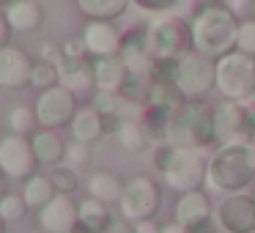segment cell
Segmentation results:
<instances>
[{"mask_svg": "<svg viewBox=\"0 0 255 233\" xmlns=\"http://www.w3.org/2000/svg\"><path fill=\"white\" fill-rule=\"evenodd\" d=\"M255 178V156L244 140L220 143L206 162V184L203 187L214 195L242 192Z\"/></svg>", "mask_w": 255, "mask_h": 233, "instance_id": "1", "label": "cell"}, {"mask_svg": "<svg viewBox=\"0 0 255 233\" xmlns=\"http://www.w3.org/2000/svg\"><path fill=\"white\" fill-rule=\"evenodd\" d=\"M239 22L242 19L225 6V3H211V6L200 8L195 19L189 22V33H192V50L203 52L209 58H222L225 52L236 50L239 39Z\"/></svg>", "mask_w": 255, "mask_h": 233, "instance_id": "2", "label": "cell"}, {"mask_svg": "<svg viewBox=\"0 0 255 233\" xmlns=\"http://www.w3.org/2000/svg\"><path fill=\"white\" fill-rule=\"evenodd\" d=\"M176 148H209L214 143V121L211 107L200 102H184V107L170 118L165 137Z\"/></svg>", "mask_w": 255, "mask_h": 233, "instance_id": "3", "label": "cell"}, {"mask_svg": "<svg viewBox=\"0 0 255 233\" xmlns=\"http://www.w3.org/2000/svg\"><path fill=\"white\" fill-rule=\"evenodd\" d=\"M214 91L222 99L244 102L255 94V58L242 50H231L214 61Z\"/></svg>", "mask_w": 255, "mask_h": 233, "instance_id": "4", "label": "cell"}, {"mask_svg": "<svg viewBox=\"0 0 255 233\" xmlns=\"http://www.w3.org/2000/svg\"><path fill=\"white\" fill-rule=\"evenodd\" d=\"M214 58L198 50H187L184 55L176 58L173 83L187 102H200L214 91Z\"/></svg>", "mask_w": 255, "mask_h": 233, "instance_id": "5", "label": "cell"}, {"mask_svg": "<svg viewBox=\"0 0 255 233\" xmlns=\"http://www.w3.org/2000/svg\"><path fill=\"white\" fill-rule=\"evenodd\" d=\"M192 47L189 25L178 17H159L145 28V50L151 61H176Z\"/></svg>", "mask_w": 255, "mask_h": 233, "instance_id": "6", "label": "cell"}, {"mask_svg": "<svg viewBox=\"0 0 255 233\" xmlns=\"http://www.w3.org/2000/svg\"><path fill=\"white\" fill-rule=\"evenodd\" d=\"M206 162H209V156H206L203 148H176L173 145V151L167 156L165 167L159 170V176L178 195L189 192V189H203Z\"/></svg>", "mask_w": 255, "mask_h": 233, "instance_id": "7", "label": "cell"}, {"mask_svg": "<svg viewBox=\"0 0 255 233\" xmlns=\"http://www.w3.org/2000/svg\"><path fill=\"white\" fill-rule=\"evenodd\" d=\"M162 206V189L151 176H132L129 181H124L121 198H118V211L124 220L143 222V220H154L159 214Z\"/></svg>", "mask_w": 255, "mask_h": 233, "instance_id": "8", "label": "cell"}, {"mask_svg": "<svg viewBox=\"0 0 255 233\" xmlns=\"http://www.w3.org/2000/svg\"><path fill=\"white\" fill-rule=\"evenodd\" d=\"M217 228L225 233H255V195L250 192H228L220 195L214 206Z\"/></svg>", "mask_w": 255, "mask_h": 233, "instance_id": "9", "label": "cell"}, {"mask_svg": "<svg viewBox=\"0 0 255 233\" xmlns=\"http://www.w3.org/2000/svg\"><path fill=\"white\" fill-rule=\"evenodd\" d=\"M77 94L69 91L63 83L52 85V88L41 91L36 99V121L41 129H63L69 126L72 116L77 113Z\"/></svg>", "mask_w": 255, "mask_h": 233, "instance_id": "10", "label": "cell"}, {"mask_svg": "<svg viewBox=\"0 0 255 233\" xmlns=\"http://www.w3.org/2000/svg\"><path fill=\"white\" fill-rule=\"evenodd\" d=\"M0 167H3L8 181H25V178L33 176L39 162H36L30 137L14 132L0 137Z\"/></svg>", "mask_w": 255, "mask_h": 233, "instance_id": "11", "label": "cell"}, {"mask_svg": "<svg viewBox=\"0 0 255 233\" xmlns=\"http://www.w3.org/2000/svg\"><path fill=\"white\" fill-rule=\"evenodd\" d=\"M211 121H214V143H231V140H244L253 126V113L244 107V102L222 99L220 105L211 107Z\"/></svg>", "mask_w": 255, "mask_h": 233, "instance_id": "12", "label": "cell"}, {"mask_svg": "<svg viewBox=\"0 0 255 233\" xmlns=\"http://www.w3.org/2000/svg\"><path fill=\"white\" fill-rule=\"evenodd\" d=\"M39 220V231L44 233H72L80 228L77 222V200L72 195H61L58 192L44 209L36 211Z\"/></svg>", "mask_w": 255, "mask_h": 233, "instance_id": "13", "label": "cell"}, {"mask_svg": "<svg viewBox=\"0 0 255 233\" xmlns=\"http://www.w3.org/2000/svg\"><path fill=\"white\" fill-rule=\"evenodd\" d=\"M30 72L33 61L25 50L14 44L0 47V88L6 91H22L30 85Z\"/></svg>", "mask_w": 255, "mask_h": 233, "instance_id": "14", "label": "cell"}, {"mask_svg": "<svg viewBox=\"0 0 255 233\" xmlns=\"http://www.w3.org/2000/svg\"><path fill=\"white\" fill-rule=\"evenodd\" d=\"M83 44L91 58L99 55H118L124 47V33L110 19H91L83 30Z\"/></svg>", "mask_w": 255, "mask_h": 233, "instance_id": "15", "label": "cell"}, {"mask_svg": "<svg viewBox=\"0 0 255 233\" xmlns=\"http://www.w3.org/2000/svg\"><path fill=\"white\" fill-rule=\"evenodd\" d=\"M58 74H61V83L66 85L74 94H94L96 80H94V61H88V55L80 58H69L61 52V61L55 63Z\"/></svg>", "mask_w": 255, "mask_h": 233, "instance_id": "16", "label": "cell"}, {"mask_svg": "<svg viewBox=\"0 0 255 233\" xmlns=\"http://www.w3.org/2000/svg\"><path fill=\"white\" fill-rule=\"evenodd\" d=\"M214 217V206H211L206 189H189V192H181L176 200V209H173V220H178L181 225L192 228L198 222Z\"/></svg>", "mask_w": 255, "mask_h": 233, "instance_id": "17", "label": "cell"}, {"mask_svg": "<svg viewBox=\"0 0 255 233\" xmlns=\"http://www.w3.org/2000/svg\"><path fill=\"white\" fill-rule=\"evenodd\" d=\"M69 132H72V140L94 145L96 140L105 137V118L94 105H80L69 121Z\"/></svg>", "mask_w": 255, "mask_h": 233, "instance_id": "18", "label": "cell"}, {"mask_svg": "<svg viewBox=\"0 0 255 233\" xmlns=\"http://www.w3.org/2000/svg\"><path fill=\"white\" fill-rule=\"evenodd\" d=\"M3 17L14 33H33L44 22V11L36 0H11V3H6Z\"/></svg>", "mask_w": 255, "mask_h": 233, "instance_id": "19", "label": "cell"}, {"mask_svg": "<svg viewBox=\"0 0 255 233\" xmlns=\"http://www.w3.org/2000/svg\"><path fill=\"white\" fill-rule=\"evenodd\" d=\"M30 145H33V154L39 165L55 167L66 159V143L61 140L58 129H39V132L30 134Z\"/></svg>", "mask_w": 255, "mask_h": 233, "instance_id": "20", "label": "cell"}, {"mask_svg": "<svg viewBox=\"0 0 255 233\" xmlns=\"http://www.w3.org/2000/svg\"><path fill=\"white\" fill-rule=\"evenodd\" d=\"M94 61V80H96V88H105V91H121L124 80L129 74L127 61L118 55H99V58H91Z\"/></svg>", "mask_w": 255, "mask_h": 233, "instance_id": "21", "label": "cell"}, {"mask_svg": "<svg viewBox=\"0 0 255 233\" xmlns=\"http://www.w3.org/2000/svg\"><path fill=\"white\" fill-rule=\"evenodd\" d=\"M113 211L110 203L99 198H85L77 203V222H80V231H88V233H105L107 228L113 225Z\"/></svg>", "mask_w": 255, "mask_h": 233, "instance_id": "22", "label": "cell"}, {"mask_svg": "<svg viewBox=\"0 0 255 233\" xmlns=\"http://www.w3.org/2000/svg\"><path fill=\"white\" fill-rule=\"evenodd\" d=\"M184 96L181 91L176 88V83H170V80H151V88H148V96H145V105L151 107H162V110L173 113L176 116L178 110L184 107Z\"/></svg>", "mask_w": 255, "mask_h": 233, "instance_id": "23", "label": "cell"}, {"mask_svg": "<svg viewBox=\"0 0 255 233\" xmlns=\"http://www.w3.org/2000/svg\"><path fill=\"white\" fill-rule=\"evenodd\" d=\"M55 195H58V189H55V184H52L50 176H39V173H33L30 178L22 181V198H25V203H28L30 211L44 209Z\"/></svg>", "mask_w": 255, "mask_h": 233, "instance_id": "24", "label": "cell"}, {"mask_svg": "<svg viewBox=\"0 0 255 233\" xmlns=\"http://www.w3.org/2000/svg\"><path fill=\"white\" fill-rule=\"evenodd\" d=\"M116 140H118V145H121L124 151L140 154V151H145L151 134H148V129H145L143 118H124L121 126H118V132H116Z\"/></svg>", "mask_w": 255, "mask_h": 233, "instance_id": "25", "label": "cell"}, {"mask_svg": "<svg viewBox=\"0 0 255 233\" xmlns=\"http://www.w3.org/2000/svg\"><path fill=\"white\" fill-rule=\"evenodd\" d=\"M85 187H88L91 198H99V200H105V203H118L121 189H124V181L116 176V173H110V170H96V173L88 176Z\"/></svg>", "mask_w": 255, "mask_h": 233, "instance_id": "26", "label": "cell"}, {"mask_svg": "<svg viewBox=\"0 0 255 233\" xmlns=\"http://www.w3.org/2000/svg\"><path fill=\"white\" fill-rule=\"evenodd\" d=\"M151 80H154V77H151V72H129L118 94H121V99L127 102V105L140 107V105H145V96H148Z\"/></svg>", "mask_w": 255, "mask_h": 233, "instance_id": "27", "label": "cell"}, {"mask_svg": "<svg viewBox=\"0 0 255 233\" xmlns=\"http://www.w3.org/2000/svg\"><path fill=\"white\" fill-rule=\"evenodd\" d=\"M132 0H77L80 11L88 19H116L129 8Z\"/></svg>", "mask_w": 255, "mask_h": 233, "instance_id": "28", "label": "cell"}, {"mask_svg": "<svg viewBox=\"0 0 255 233\" xmlns=\"http://www.w3.org/2000/svg\"><path fill=\"white\" fill-rule=\"evenodd\" d=\"M6 123H8V132L25 134V137H30V134L36 132V126H39L36 110L30 105H14L11 110H8V116H6Z\"/></svg>", "mask_w": 255, "mask_h": 233, "instance_id": "29", "label": "cell"}, {"mask_svg": "<svg viewBox=\"0 0 255 233\" xmlns=\"http://www.w3.org/2000/svg\"><path fill=\"white\" fill-rule=\"evenodd\" d=\"M50 178L61 195H74L80 189V167L69 165V162H61V165L52 167Z\"/></svg>", "mask_w": 255, "mask_h": 233, "instance_id": "30", "label": "cell"}, {"mask_svg": "<svg viewBox=\"0 0 255 233\" xmlns=\"http://www.w3.org/2000/svg\"><path fill=\"white\" fill-rule=\"evenodd\" d=\"M91 105L102 113V116H124V107L127 102L121 99L118 91H105V88H96L91 94Z\"/></svg>", "mask_w": 255, "mask_h": 233, "instance_id": "31", "label": "cell"}, {"mask_svg": "<svg viewBox=\"0 0 255 233\" xmlns=\"http://www.w3.org/2000/svg\"><path fill=\"white\" fill-rule=\"evenodd\" d=\"M28 203H25L22 192H6L3 198H0V217L6 222H19L25 220V214H28Z\"/></svg>", "mask_w": 255, "mask_h": 233, "instance_id": "32", "label": "cell"}, {"mask_svg": "<svg viewBox=\"0 0 255 233\" xmlns=\"http://www.w3.org/2000/svg\"><path fill=\"white\" fill-rule=\"evenodd\" d=\"M58 83H61V74H58V66L52 61H44V58H41L39 63H33V72H30V85H33V88L47 91Z\"/></svg>", "mask_w": 255, "mask_h": 233, "instance_id": "33", "label": "cell"}, {"mask_svg": "<svg viewBox=\"0 0 255 233\" xmlns=\"http://www.w3.org/2000/svg\"><path fill=\"white\" fill-rule=\"evenodd\" d=\"M236 50H242V52H247V55L255 58V17L253 19H242V22H239Z\"/></svg>", "mask_w": 255, "mask_h": 233, "instance_id": "34", "label": "cell"}, {"mask_svg": "<svg viewBox=\"0 0 255 233\" xmlns=\"http://www.w3.org/2000/svg\"><path fill=\"white\" fill-rule=\"evenodd\" d=\"M88 159H91V145L88 143L72 140V143L66 145V159L63 162H69V165H74V167H83V165H88Z\"/></svg>", "mask_w": 255, "mask_h": 233, "instance_id": "35", "label": "cell"}, {"mask_svg": "<svg viewBox=\"0 0 255 233\" xmlns=\"http://www.w3.org/2000/svg\"><path fill=\"white\" fill-rule=\"evenodd\" d=\"M137 6L148 8V11H167V8H173L178 3V0H134Z\"/></svg>", "mask_w": 255, "mask_h": 233, "instance_id": "36", "label": "cell"}, {"mask_svg": "<svg viewBox=\"0 0 255 233\" xmlns=\"http://www.w3.org/2000/svg\"><path fill=\"white\" fill-rule=\"evenodd\" d=\"M105 233H134V225H132L129 220H124V217H121V220H113V225L107 228Z\"/></svg>", "mask_w": 255, "mask_h": 233, "instance_id": "37", "label": "cell"}, {"mask_svg": "<svg viewBox=\"0 0 255 233\" xmlns=\"http://www.w3.org/2000/svg\"><path fill=\"white\" fill-rule=\"evenodd\" d=\"M189 233H217V220L209 217V220H203V222H198V225L189 228Z\"/></svg>", "mask_w": 255, "mask_h": 233, "instance_id": "38", "label": "cell"}, {"mask_svg": "<svg viewBox=\"0 0 255 233\" xmlns=\"http://www.w3.org/2000/svg\"><path fill=\"white\" fill-rule=\"evenodd\" d=\"M225 6H228V8H231V11H233V14H236V17H242V14H244V11H247V8H250V6H253V0H228Z\"/></svg>", "mask_w": 255, "mask_h": 233, "instance_id": "39", "label": "cell"}, {"mask_svg": "<svg viewBox=\"0 0 255 233\" xmlns=\"http://www.w3.org/2000/svg\"><path fill=\"white\" fill-rule=\"evenodd\" d=\"M162 225H156L154 220H143V222H134V233H159Z\"/></svg>", "mask_w": 255, "mask_h": 233, "instance_id": "40", "label": "cell"}, {"mask_svg": "<svg viewBox=\"0 0 255 233\" xmlns=\"http://www.w3.org/2000/svg\"><path fill=\"white\" fill-rule=\"evenodd\" d=\"M159 233H189V228L181 225L178 220H173V222H167V225H162Z\"/></svg>", "mask_w": 255, "mask_h": 233, "instance_id": "41", "label": "cell"}, {"mask_svg": "<svg viewBox=\"0 0 255 233\" xmlns=\"http://www.w3.org/2000/svg\"><path fill=\"white\" fill-rule=\"evenodd\" d=\"M8 33H11V28H8L6 17L0 14V47H6V44H8Z\"/></svg>", "mask_w": 255, "mask_h": 233, "instance_id": "42", "label": "cell"}, {"mask_svg": "<svg viewBox=\"0 0 255 233\" xmlns=\"http://www.w3.org/2000/svg\"><path fill=\"white\" fill-rule=\"evenodd\" d=\"M244 143H247V148L253 151V156H255V121H253V126H250V132H247V137H244Z\"/></svg>", "mask_w": 255, "mask_h": 233, "instance_id": "43", "label": "cell"}, {"mask_svg": "<svg viewBox=\"0 0 255 233\" xmlns=\"http://www.w3.org/2000/svg\"><path fill=\"white\" fill-rule=\"evenodd\" d=\"M6 225H8V222L3 220V217H0V233H6Z\"/></svg>", "mask_w": 255, "mask_h": 233, "instance_id": "44", "label": "cell"}, {"mask_svg": "<svg viewBox=\"0 0 255 233\" xmlns=\"http://www.w3.org/2000/svg\"><path fill=\"white\" fill-rule=\"evenodd\" d=\"M0 181H6V173H3V167H0Z\"/></svg>", "mask_w": 255, "mask_h": 233, "instance_id": "45", "label": "cell"}, {"mask_svg": "<svg viewBox=\"0 0 255 233\" xmlns=\"http://www.w3.org/2000/svg\"><path fill=\"white\" fill-rule=\"evenodd\" d=\"M6 3H11V0H0V6H6Z\"/></svg>", "mask_w": 255, "mask_h": 233, "instance_id": "46", "label": "cell"}, {"mask_svg": "<svg viewBox=\"0 0 255 233\" xmlns=\"http://www.w3.org/2000/svg\"><path fill=\"white\" fill-rule=\"evenodd\" d=\"M72 233H88V231H80V228H77V231H72Z\"/></svg>", "mask_w": 255, "mask_h": 233, "instance_id": "47", "label": "cell"}, {"mask_svg": "<svg viewBox=\"0 0 255 233\" xmlns=\"http://www.w3.org/2000/svg\"><path fill=\"white\" fill-rule=\"evenodd\" d=\"M253 11H255V0H253Z\"/></svg>", "mask_w": 255, "mask_h": 233, "instance_id": "48", "label": "cell"}, {"mask_svg": "<svg viewBox=\"0 0 255 233\" xmlns=\"http://www.w3.org/2000/svg\"><path fill=\"white\" fill-rule=\"evenodd\" d=\"M39 233H44V231H39Z\"/></svg>", "mask_w": 255, "mask_h": 233, "instance_id": "49", "label": "cell"}]
</instances>
